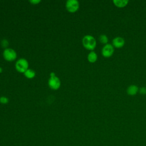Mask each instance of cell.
<instances>
[{
	"instance_id": "7c38bea8",
	"label": "cell",
	"mask_w": 146,
	"mask_h": 146,
	"mask_svg": "<svg viewBox=\"0 0 146 146\" xmlns=\"http://www.w3.org/2000/svg\"><path fill=\"white\" fill-rule=\"evenodd\" d=\"M99 41L103 43V44H107L108 41V37L107 36V35H104V34H103V35H101L99 36Z\"/></svg>"
},
{
	"instance_id": "277c9868",
	"label": "cell",
	"mask_w": 146,
	"mask_h": 146,
	"mask_svg": "<svg viewBox=\"0 0 146 146\" xmlns=\"http://www.w3.org/2000/svg\"><path fill=\"white\" fill-rule=\"evenodd\" d=\"M66 6L68 11L74 13L78 10L79 7V3L76 0H68L66 2Z\"/></svg>"
},
{
	"instance_id": "5b68a950",
	"label": "cell",
	"mask_w": 146,
	"mask_h": 146,
	"mask_svg": "<svg viewBox=\"0 0 146 146\" xmlns=\"http://www.w3.org/2000/svg\"><path fill=\"white\" fill-rule=\"evenodd\" d=\"M4 58L8 61H13L17 58L16 52L11 48H6L3 53Z\"/></svg>"
},
{
	"instance_id": "2e32d148",
	"label": "cell",
	"mask_w": 146,
	"mask_h": 146,
	"mask_svg": "<svg viewBox=\"0 0 146 146\" xmlns=\"http://www.w3.org/2000/svg\"><path fill=\"white\" fill-rule=\"evenodd\" d=\"M40 2V1H30L31 3H33V4H36L38 3H39Z\"/></svg>"
},
{
	"instance_id": "4fadbf2b",
	"label": "cell",
	"mask_w": 146,
	"mask_h": 146,
	"mask_svg": "<svg viewBox=\"0 0 146 146\" xmlns=\"http://www.w3.org/2000/svg\"><path fill=\"white\" fill-rule=\"evenodd\" d=\"M0 102L2 103H6L8 102V99L5 96H2L0 98Z\"/></svg>"
},
{
	"instance_id": "8992f818",
	"label": "cell",
	"mask_w": 146,
	"mask_h": 146,
	"mask_svg": "<svg viewBox=\"0 0 146 146\" xmlns=\"http://www.w3.org/2000/svg\"><path fill=\"white\" fill-rule=\"evenodd\" d=\"M114 52L113 46L110 44H106L104 46L102 50V54L103 56L109 58L111 56Z\"/></svg>"
},
{
	"instance_id": "9c48e42d",
	"label": "cell",
	"mask_w": 146,
	"mask_h": 146,
	"mask_svg": "<svg viewBox=\"0 0 146 146\" xmlns=\"http://www.w3.org/2000/svg\"><path fill=\"white\" fill-rule=\"evenodd\" d=\"M128 1L127 0H113V4L118 7H123L127 6L128 3Z\"/></svg>"
},
{
	"instance_id": "52a82bcc",
	"label": "cell",
	"mask_w": 146,
	"mask_h": 146,
	"mask_svg": "<svg viewBox=\"0 0 146 146\" xmlns=\"http://www.w3.org/2000/svg\"><path fill=\"white\" fill-rule=\"evenodd\" d=\"M124 39L120 36H117L112 40V46L116 48H121L124 46Z\"/></svg>"
},
{
	"instance_id": "8fae6325",
	"label": "cell",
	"mask_w": 146,
	"mask_h": 146,
	"mask_svg": "<svg viewBox=\"0 0 146 146\" xmlns=\"http://www.w3.org/2000/svg\"><path fill=\"white\" fill-rule=\"evenodd\" d=\"M24 74H25L26 77H27V78H29V79L33 78L35 75V71H33V70H31V69H27L24 72Z\"/></svg>"
},
{
	"instance_id": "6da1fadb",
	"label": "cell",
	"mask_w": 146,
	"mask_h": 146,
	"mask_svg": "<svg viewBox=\"0 0 146 146\" xmlns=\"http://www.w3.org/2000/svg\"><path fill=\"white\" fill-rule=\"evenodd\" d=\"M82 43L83 46L88 50H93L96 45L95 39L90 35H87L83 37Z\"/></svg>"
},
{
	"instance_id": "e0dca14e",
	"label": "cell",
	"mask_w": 146,
	"mask_h": 146,
	"mask_svg": "<svg viewBox=\"0 0 146 146\" xmlns=\"http://www.w3.org/2000/svg\"><path fill=\"white\" fill-rule=\"evenodd\" d=\"M2 72V68L0 67V72Z\"/></svg>"
},
{
	"instance_id": "7a4b0ae2",
	"label": "cell",
	"mask_w": 146,
	"mask_h": 146,
	"mask_svg": "<svg viewBox=\"0 0 146 146\" xmlns=\"http://www.w3.org/2000/svg\"><path fill=\"white\" fill-rule=\"evenodd\" d=\"M29 64L27 61L23 58L18 60L15 64V68L17 70L20 72H25L28 69Z\"/></svg>"
},
{
	"instance_id": "9a60e30c",
	"label": "cell",
	"mask_w": 146,
	"mask_h": 146,
	"mask_svg": "<svg viewBox=\"0 0 146 146\" xmlns=\"http://www.w3.org/2000/svg\"><path fill=\"white\" fill-rule=\"evenodd\" d=\"M2 46L3 47H6L8 46L9 44V43H8V41L7 40H5V39H3L2 40Z\"/></svg>"
},
{
	"instance_id": "ba28073f",
	"label": "cell",
	"mask_w": 146,
	"mask_h": 146,
	"mask_svg": "<svg viewBox=\"0 0 146 146\" xmlns=\"http://www.w3.org/2000/svg\"><path fill=\"white\" fill-rule=\"evenodd\" d=\"M139 91V88L136 85H131L129 86L127 90V92L128 95L133 96L136 95Z\"/></svg>"
},
{
	"instance_id": "5bb4252c",
	"label": "cell",
	"mask_w": 146,
	"mask_h": 146,
	"mask_svg": "<svg viewBox=\"0 0 146 146\" xmlns=\"http://www.w3.org/2000/svg\"><path fill=\"white\" fill-rule=\"evenodd\" d=\"M139 92L141 94H143V95L146 94V87H143L140 88L139 90Z\"/></svg>"
},
{
	"instance_id": "30bf717a",
	"label": "cell",
	"mask_w": 146,
	"mask_h": 146,
	"mask_svg": "<svg viewBox=\"0 0 146 146\" xmlns=\"http://www.w3.org/2000/svg\"><path fill=\"white\" fill-rule=\"evenodd\" d=\"M98 56L97 54L94 51H91L87 56L88 60L91 63H94L97 60Z\"/></svg>"
},
{
	"instance_id": "3957f363",
	"label": "cell",
	"mask_w": 146,
	"mask_h": 146,
	"mask_svg": "<svg viewBox=\"0 0 146 146\" xmlns=\"http://www.w3.org/2000/svg\"><path fill=\"white\" fill-rule=\"evenodd\" d=\"M51 77L48 80V85L53 90H57L60 86V82L59 79L55 76V74L52 72L51 74Z\"/></svg>"
}]
</instances>
